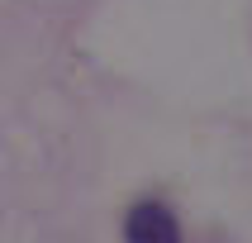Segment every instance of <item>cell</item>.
<instances>
[{"instance_id": "cell-1", "label": "cell", "mask_w": 252, "mask_h": 243, "mask_svg": "<svg viewBox=\"0 0 252 243\" xmlns=\"http://www.w3.org/2000/svg\"><path fill=\"white\" fill-rule=\"evenodd\" d=\"M124 243H181V224L162 200H138L124 214Z\"/></svg>"}]
</instances>
